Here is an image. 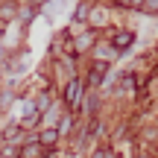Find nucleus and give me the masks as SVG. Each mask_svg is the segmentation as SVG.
Returning a JSON list of instances; mask_svg holds the SVG:
<instances>
[{"instance_id": "1", "label": "nucleus", "mask_w": 158, "mask_h": 158, "mask_svg": "<svg viewBox=\"0 0 158 158\" xmlns=\"http://www.w3.org/2000/svg\"><path fill=\"white\" fill-rule=\"evenodd\" d=\"M64 97H68L70 106H76V102H79V97H82V85H79V79H70V85H68V91H64Z\"/></svg>"}, {"instance_id": "2", "label": "nucleus", "mask_w": 158, "mask_h": 158, "mask_svg": "<svg viewBox=\"0 0 158 158\" xmlns=\"http://www.w3.org/2000/svg\"><path fill=\"white\" fill-rule=\"evenodd\" d=\"M132 41H135V35H132V32H120V35H114V41H111V44L120 50V47H129Z\"/></svg>"}, {"instance_id": "3", "label": "nucleus", "mask_w": 158, "mask_h": 158, "mask_svg": "<svg viewBox=\"0 0 158 158\" xmlns=\"http://www.w3.org/2000/svg\"><path fill=\"white\" fill-rule=\"evenodd\" d=\"M18 132H21V126H15V123L6 126V129H3V141H12V138H18Z\"/></svg>"}, {"instance_id": "4", "label": "nucleus", "mask_w": 158, "mask_h": 158, "mask_svg": "<svg viewBox=\"0 0 158 158\" xmlns=\"http://www.w3.org/2000/svg\"><path fill=\"white\" fill-rule=\"evenodd\" d=\"M56 138H59V132H56V129H47L44 135H41V143H53Z\"/></svg>"}, {"instance_id": "5", "label": "nucleus", "mask_w": 158, "mask_h": 158, "mask_svg": "<svg viewBox=\"0 0 158 158\" xmlns=\"http://www.w3.org/2000/svg\"><path fill=\"white\" fill-rule=\"evenodd\" d=\"M15 15V3H3V21Z\"/></svg>"}, {"instance_id": "6", "label": "nucleus", "mask_w": 158, "mask_h": 158, "mask_svg": "<svg viewBox=\"0 0 158 158\" xmlns=\"http://www.w3.org/2000/svg\"><path fill=\"white\" fill-rule=\"evenodd\" d=\"M85 18H88V6H79V12H76V21H85Z\"/></svg>"}, {"instance_id": "7", "label": "nucleus", "mask_w": 158, "mask_h": 158, "mask_svg": "<svg viewBox=\"0 0 158 158\" xmlns=\"http://www.w3.org/2000/svg\"><path fill=\"white\" fill-rule=\"evenodd\" d=\"M70 126H73V120H70V117H64V120H62V126H59V129H56V132H68V129H70Z\"/></svg>"}, {"instance_id": "8", "label": "nucleus", "mask_w": 158, "mask_h": 158, "mask_svg": "<svg viewBox=\"0 0 158 158\" xmlns=\"http://www.w3.org/2000/svg\"><path fill=\"white\" fill-rule=\"evenodd\" d=\"M147 12H149V15L155 12V0H147Z\"/></svg>"}, {"instance_id": "9", "label": "nucleus", "mask_w": 158, "mask_h": 158, "mask_svg": "<svg viewBox=\"0 0 158 158\" xmlns=\"http://www.w3.org/2000/svg\"><path fill=\"white\" fill-rule=\"evenodd\" d=\"M3 29H6V21H3V18H0V35H3Z\"/></svg>"}, {"instance_id": "10", "label": "nucleus", "mask_w": 158, "mask_h": 158, "mask_svg": "<svg viewBox=\"0 0 158 158\" xmlns=\"http://www.w3.org/2000/svg\"><path fill=\"white\" fill-rule=\"evenodd\" d=\"M117 3H120V6H132V0H117Z\"/></svg>"}, {"instance_id": "11", "label": "nucleus", "mask_w": 158, "mask_h": 158, "mask_svg": "<svg viewBox=\"0 0 158 158\" xmlns=\"http://www.w3.org/2000/svg\"><path fill=\"white\" fill-rule=\"evenodd\" d=\"M102 158H114V155H111V152H102Z\"/></svg>"}, {"instance_id": "12", "label": "nucleus", "mask_w": 158, "mask_h": 158, "mask_svg": "<svg viewBox=\"0 0 158 158\" xmlns=\"http://www.w3.org/2000/svg\"><path fill=\"white\" fill-rule=\"evenodd\" d=\"M0 56H3V47H0Z\"/></svg>"}]
</instances>
